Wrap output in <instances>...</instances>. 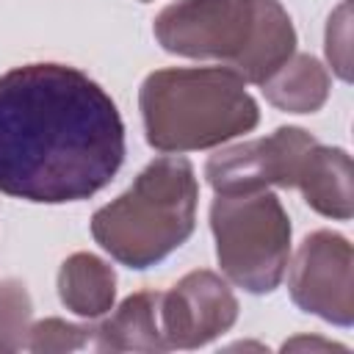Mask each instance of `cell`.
<instances>
[{
	"label": "cell",
	"mask_w": 354,
	"mask_h": 354,
	"mask_svg": "<svg viewBox=\"0 0 354 354\" xmlns=\"http://www.w3.org/2000/svg\"><path fill=\"white\" fill-rule=\"evenodd\" d=\"M124 160L113 100L80 69L25 64L0 75V191L61 205L102 191Z\"/></svg>",
	"instance_id": "6da1fadb"
},
{
	"label": "cell",
	"mask_w": 354,
	"mask_h": 354,
	"mask_svg": "<svg viewBox=\"0 0 354 354\" xmlns=\"http://www.w3.org/2000/svg\"><path fill=\"white\" fill-rule=\"evenodd\" d=\"M155 36L169 53L218 58L257 86L296 50L293 22L277 0H180L155 17Z\"/></svg>",
	"instance_id": "7a4b0ae2"
},
{
	"label": "cell",
	"mask_w": 354,
	"mask_h": 354,
	"mask_svg": "<svg viewBox=\"0 0 354 354\" xmlns=\"http://www.w3.org/2000/svg\"><path fill=\"white\" fill-rule=\"evenodd\" d=\"M147 141L160 152H191L249 133L257 102L241 75L227 66L160 69L138 94Z\"/></svg>",
	"instance_id": "3957f363"
},
{
	"label": "cell",
	"mask_w": 354,
	"mask_h": 354,
	"mask_svg": "<svg viewBox=\"0 0 354 354\" xmlns=\"http://www.w3.org/2000/svg\"><path fill=\"white\" fill-rule=\"evenodd\" d=\"M196 196L191 163L180 155L158 158L122 196L94 213L91 235L130 268L155 266L194 232Z\"/></svg>",
	"instance_id": "277c9868"
},
{
	"label": "cell",
	"mask_w": 354,
	"mask_h": 354,
	"mask_svg": "<svg viewBox=\"0 0 354 354\" xmlns=\"http://www.w3.org/2000/svg\"><path fill=\"white\" fill-rule=\"evenodd\" d=\"M221 271L249 293H271L288 268L290 221L271 191L218 194L210 207Z\"/></svg>",
	"instance_id": "5b68a950"
},
{
	"label": "cell",
	"mask_w": 354,
	"mask_h": 354,
	"mask_svg": "<svg viewBox=\"0 0 354 354\" xmlns=\"http://www.w3.org/2000/svg\"><path fill=\"white\" fill-rule=\"evenodd\" d=\"M290 299L337 326L354 321V252L351 243L329 230L304 238L288 277Z\"/></svg>",
	"instance_id": "8992f818"
},
{
	"label": "cell",
	"mask_w": 354,
	"mask_h": 354,
	"mask_svg": "<svg viewBox=\"0 0 354 354\" xmlns=\"http://www.w3.org/2000/svg\"><path fill=\"white\" fill-rule=\"evenodd\" d=\"M315 144L301 127H279L266 138L243 141L210 155L205 177L216 194H249L268 185L296 188L307 149Z\"/></svg>",
	"instance_id": "52a82bcc"
},
{
	"label": "cell",
	"mask_w": 354,
	"mask_h": 354,
	"mask_svg": "<svg viewBox=\"0 0 354 354\" xmlns=\"http://www.w3.org/2000/svg\"><path fill=\"white\" fill-rule=\"evenodd\" d=\"M158 318L169 348H199L235 324L238 301L218 274L191 271L160 293Z\"/></svg>",
	"instance_id": "ba28073f"
},
{
	"label": "cell",
	"mask_w": 354,
	"mask_h": 354,
	"mask_svg": "<svg viewBox=\"0 0 354 354\" xmlns=\"http://www.w3.org/2000/svg\"><path fill=\"white\" fill-rule=\"evenodd\" d=\"M296 188L304 194V202L329 218H351L354 194H351V158L346 149L321 147L318 141L307 149Z\"/></svg>",
	"instance_id": "9c48e42d"
},
{
	"label": "cell",
	"mask_w": 354,
	"mask_h": 354,
	"mask_svg": "<svg viewBox=\"0 0 354 354\" xmlns=\"http://www.w3.org/2000/svg\"><path fill=\"white\" fill-rule=\"evenodd\" d=\"M160 293L144 290L122 301V307L97 324V351H169L158 318Z\"/></svg>",
	"instance_id": "30bf717a"
},
{
	"label": "cell",
	"mask_w": 354,
	"mask_h": 354,
	"mask_svg": "<svg viewBox=\"0 0 354 354\" xmlns=\"http://www.w3.org/2000/svg\"><path fill=\"white\" fill-rule=\"evenodd\" d=\"M58 296L72 313L83 318H100L113 307V268L88 252H77L66 257L58 271Z\"/></svg>",
	"instance_id": "8fae6325"
},
{
	"label": "cell",
	"mask_w": 354,
	"mask_h": 354,
	"mask_svg": "<svg viewBox=\"0 0 354 354\" xmlns=\"http://www.w3.org/2000/svg\"><path fill=\"white\" fill-rule=\"evenodd\" d=\"M263 94L271 105L290 113H313L329 97L326 69L304 53H293L279 69H274L263 83Z\"/></svg>",
	"instance_id": "7c38bea8"
},
{
	"label": "cell",
	"mask_w": 354,
	"mask_h": 354,
	"mask_svg": "<svg viewBox=\"0 0 354 354\" xmlns=\"http://www.w3.org/2000/svg\"><path fill=\"white\" fill-rule=\"evenodd\" d=\"M25 348L44 351V354L47 351H80V348L97 351V326L47 318V321H39L28 329Z\"/></svg>",
	"instance_id": "4fadbf2b"
},
{
	"label": "cell",
	"mask_w": 354,
	"mask_h": 354,
	"mask_svg": "<svg viewBox=\"0 0 354 354\" xmlns=\"http://www.w3.org/2000/svg\"><path fill=\"white\" fill-rule=\"evenodd\" d=\"M30 324V299L22 282H0V351H17L28 340Z\"/></svg>",
	"instance_id": "5bb4252c"
},
{
	"label": "cell",
	"mask_w": 354,
	"mask_h": 354,
	"mask_svg": "<svg viewBox=\"0 0 354 354\" xmlns=\"http://www.w3.org/2000/svg\"><path fill=\"white\" fill-rule=\"evenodd\" d=\"M348 28H351V3L343 0L340 8L329 17V28H326V58L343 80L351 77V55H348L351 36H348Z\"/></svg>",
	"instance_id": "9a60e30c"
},
{
	"label": "cell",
	"mask_w": 354,
	"mask_h": 354,
	"mask_svg": "<svg viewBox=\"0 0 354 354\" xmlns=\"http://www.w3.org/2000/svg\"><path fill=\"white\" fill-rule=\"evenodd\" d=\"M285 351H296V348H321V351H346L343 346L337 343H329V340H318V337H293L282 346Z\"/></svg>",
	"instance_id": "2e32d148"
}]
</instances>
